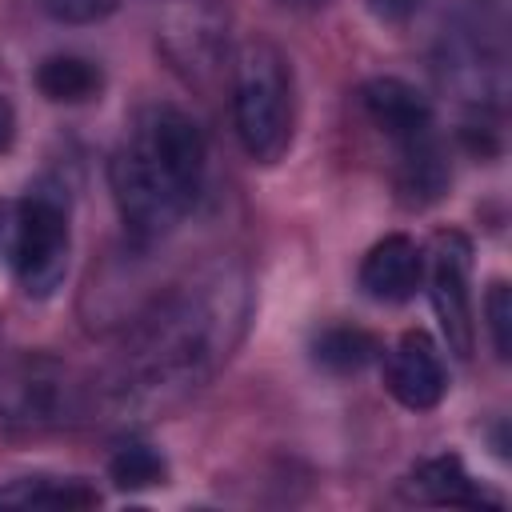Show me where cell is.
Segmentation results:
<instances>
[{"label": "cell", "instance_id": "7a4b0ae2", "mask_svg": "<svg viewBox=\"0 0 512 512\" xmlns=\"http://www.w3.org/2000/svg\"><path fill=\"white\" fill-rule=\"evenodd\" d=\"M208 168L200 124L168 100L140 104L108 160V184L124 232L136 244H156L196 208Z\"/></svg>", "mask_w": 512, "mask_h": 512}, {"label": "cell", "instance_id": "8992f818", "mask_svg": "<svg viewBox=\"0 0 512 512\" xmlns=\"http://www.w3.org/2000/svg\"><path fill=\"white\" fill-rule=\"evenodd\" d=\"M428 296L444 332V344L456 360H468L476 348L472 320V240L460 228H440L424 252Z\"/></svg>", "mask_w": 512, "mask_h": 512}, {"label": "cell", "instance_id": "52a82bcc", "mask_svg": "<svg viewBox=\"0 0 512 512\" xmlns=\"http://www.w3.org/2000/svg\"><path fill=\"white\" fill-rule=\"evenodd\" d=\"M384 388L408 412H432L448 392V368L440 344L424 328H408L384 360Z\"/></svg>", "mask_w": 512, "mask_h": 512}, {"label": "cell", "instance_id": "9c48e42d", "mask_svg": "<svg viewBox=\"0 0 512 512\" xmlns=\"http://www.w3.org/2000/svg\"><path fill=\"white\" fill-rule=\"evenodd\" d=\"M360 108L372 120L376 132H384L392 144H408L416 136L436 132L432 124V104L424 100V92L400 76H372L360 88Z\"/></svg>", "mask_w": 512, "mask_h": 512}, {"label": "cell", "instance_id": "d6986e66", "mask_svg": "<svg viewBox=\"0 0 512 512\" xmlns=\"http://www.w3.org/2000/svg\"><path fill=\"white\" fill-rule=\"evenodd\" d=\"M12 140H16V112H12V104L0 96V152H8Z\"/></svg>", "mask_w": 512, "mask_h": 512}, {"label": "cell", "instance_id": "5bb4252c", "mask_svg": "<svg viewBox=\"0 0 512 512\" xmlns=\"http://www.w3.org/2000/svg\"><path fill=\"white\" fill-rule=\"evenodd\" d=\"M312 364L332 376H356L372 360H380V340L360 324H328L308 344Z\"/></svg>", "mask_w": 512, "mask_h": 512}, {"label": "cell", "instance_id": "ffe728a7", "mask_svg": "<svg viewBox=\"0 0 512 512\" xmlns=\"http://www.w3.org/2000/svg\"><path fill=\"white\" fill-rule=\"evenodd\" d=\"M284 4H320V0H284Z\"/></svg>", "mask_w": 512, "mask_h": 512}, {"label": "cell", "instance_id": "7c38bea8", "mask_svg": "<svg viewBox=\"0 0 512 512\" xmlns=\"http://www.w3.org/2000/svg\"><path fill=\"white\" fill-rule=\"evenodd\" d=\"M36 92L52 104H92L104 92V72L96 60L76 52H56L36 64Z\"/></svg>", "mask_w": 512, "mask_h": 512}, {"label": "cell", "instance_id": "4fadbf2b", "mask_svg": "<svg viewBox=\"0 0 512 512\" xmlns=\"http://www.w3.org/2000/svg\"><path fill=\"white\" fill-rule=\"evenodd\" d=\"M100 504V492L80 480V476H68V480H56V476H24V480H12L0 488V508H52V512H84V508H96Z\"/></svg>", "mask_w": 512, "mask_h": 512}, {"label": "cell", "instance_id": "ba28073f", "mask_svg": "<svg viewBox=\"0 0 512 512\" xmlns=\"http://www.w3.org/2000/svg\"><path fill=\"white\" fill-rule=\"evenodd\" d=\"M356 280H360L368 300H376V304H404V300L416 296V288L424 280V252H420V244L412 236L392 232V236L376 240L364 252Z\"/></svg>", "mask_w": 512, "mask_h": 512}, {"label": "cell", "instance_id": "2e32d148", "mask_svg": "<svg viewBox=\"0 0 512 512\" xmlns=\"http://www.w3.org/2000/svg\"><path fill=\"white\" fill-rule=\"evenodd\" d=\"M484 316H488V336L500 360L512 356V288L508 280H492L484 296Z\"/></svg>", "mask_w": 512, "mask_h": 512}, {"label": "cell", "instance_id": "3957f363", "mask_svg": "<svg viewBox=\"0 0 512 512\" xmlns=\"http://www.w3.org/2000/svg\"><path fill=\"white\" fill-rule=\"evenodd\" d=\"M72 228L68 192L56 184H32L16 200H0V260L32 300H48L68 276Z\"/></svg>", "mask_w": 512, "mask_h": 512}, {"label": "cell", "instance_id": "8fae6325", "mask_svg": "<svg viewBox=\"0 0 512 512\" xmlns=\"http://www.w3.org/2000/svg\"><path fill=\"white\" fill-rule=\"evenodd\" d=\"M408 496L424 504H448V508H500V496H488L464 468L456 452H440L432 460H420L408 476Z\"/></svg>", "mask_w": 512, "mask_h": 512}, {"label": "cell", "instance_id": "e0dca14e", "mask_svg": "<svg viewBox=\"0 0 512 512\" xmlns=\"http://www.w3.org/2000/svg\"><path fill=\"white\" fill-rule=\"evenodd\" d=\"M120 0H40V8L60 24H96L116 12Z\"/></svg>", "mask_w": 512, "mask_h": 512}, {"label": "cell", "instance_id": "ac0fdd59", "mask_svg": "<svg viewBox=\"0 0 512 512\" xmlns=\"http://www.w3.org/2000/svg\"><path fill=\"white\" fill-rule=\"evenodd\" d=\"M364 8L380 24H404V20H412L424 8V0H364Z\"/></svg>", "mask_w": 512, "mask_h": 512}, {"label": "cell", "instance_id": "277c9868", "mask_svg": "<svg viewBox=\"0 0 512 512\" xmlns=\"http://www.w3.org/2000/svg\"><path fill=\"white\" fill-rule=\"evenodd\" d=\"M232 120L244 152L256 164H276L292 148V128H296L292 68L288 56L264 36H248L236 48Z\"/></svg>", "mask_w": 512, "mask_h": 512}, {"label": "cell", "instance_id": "5b68a950", "mask_svg": "<svg viewBox=\"0 0 512 512\" xmlns=\"http://www.w3.org/2000/svg\"><path fill=\"white\" fill-rule=\"evenodd\" d=\"M84 396L72 368L48 352L0 356V420L8 424H60L76 420Z\"/></svg>", "mask_w": 512, "mask_h": 512}, {"label": "cell", "instance_id": "6da1fadb", "mask_svg": "<svg viewBox=\"0 0 512 512\" xmlns=\"http://www.w3.org/2000/svg\"><path fill=\"white\" fill-rule=\"evenodd\" d=\"M252 316V284L240 264H212L172 292L156 296L124 332L108 404L120 412H164L204 388L244 340Z\"/></svg>", "mask_w": 512, "mask_h": 512}, {"label": "cell", "instance_id": "30bf717a", "mask_svg": "<svg viewBox=\"0 0 512 512\" xmlns=\"http://www.w3.org/2000/svg\"><path fill=\"white\" fill-rule=\"evenodd\" d=\"M448 156L436 132L416 136L408 144H396V168H392V184H396V200L404 208H428L448 192Z\"/></svg>", "mask_w": 512, "mask_h": 512}, {"label": "cell", "instance_id": "9a60e30c", "mask_svg": "<svg viewBox=\"0 0 512 512\" xmlns=\"http://www.w3.org/2000/svg\"><path fill=\"white\" fill-rule=\"evenodd\" d=\"M108 476L124 492H144V488H156V484L168 480V464L152 444L128 440L108 456Z\"/></svg>", "mask_w": 512, "mask_h": 512}]
</instances>
